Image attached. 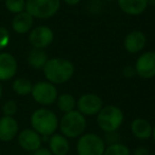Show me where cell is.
<instances>
[{"mask_svg": "<svg viewBox=\"0 0 155 155\" xmlns=\"http://www.w3.org/2000/svg\"><path fill=\"white\" fill-rule=\"evenodd\" d=\"M34 17L27 11L18 13L12 20V29L17 34H26L33 29Z\"/></svg>", "mask_w": 155, "mask_h": 155, "instance_id": "15", "label": "cell"}, {"mask_svg": "<svg viewBox=\"0 0 155 155\" xmlns=\"http://www.w3.org/2000/svg\"><path fill=\"white\" fill-rule=\"evenodd\" d=\"M33 155H52L51 151L49 150V148H45V147H41L37 150H35L33 152Z\"/></svg>", "mask_w": 155, "mask_h": 155, "instance_id": "29", "label": "cell"}, {"mask_svg": "<svg viewBox=\"0 0 155 155\" xmlns=\"http://www.w3.org/2000/svg\"><path fill=\"white\" fill-rule=\"evenodd\" d=\"M2 95H3V87H2V85H1V83H0V100L2 98Z\"/></svg>", "mask_w": 155, "mask_h": 155, "instance_id": "31", "label": "cell"}, {"mask_svg": "<svg viewBox=\"0 0 155 155\" xmlns=\"http://www.w3.org/2000/svg\"><path fill=\"white\" fill-rule=\"evenodd\" d=\"M133 155H150V152H149L148 148H146L143 146H140L135 149Z\"/></svg>", "mask_w": 155, "mask_h": 155, "instance_id": "28", "label": "cell"}, {"mask_svg": "<svg viewBox=\"0 0 155 155\" xmlns=\"http://www.w3.org/2000/svg\"><path fill=\"white\" fill-rule=\"evenodd\" d=\"M81 0H64V2L66 3V5H77L78 3L80 2Z\"/></svg>", "mask_w": 155, "mask_h": 155, "instance_id": "30", "label": "cell"}, {"mask_svg": "<svg viewBox=\"0 0 155 155\" xmlns=\"http://www.w3.org/2000/svg\"><path fill=\"white\" fill-rule=\"evenodd\" d=\"M102 138H103V141L106 147L121 142L120 141V134L118 133V131L104 132V136Z\"/></svg>", "mask_w": 155, "mask_h": 155, "instance_id": "24", "label": "cell"}, {"mask_svg": "<svg viewBox=\"0 0 155 155\" xmlns=\"http://www.w3.org/2000/svg\"><path fill=\"white\" fill-rule=\"evenodd\" d=\"M10 41H11L10 31L5 27H0V51H2L9 46Z\"/></svg>", "mask_w": 155, "mask_h": 155, "instance_id": "26", "label": "cell"}, {"mask_svg": "<svg viewBox=\"0 0 155 155\" xmlns=\"http://www.w3.org/2000/svg\"><path fill=\"white\" fill-rule=\"evenodd\" d=\"M18 105L14 100H7L2 105V112L5 116L14 117V115L17 113Z\"/></svg>", "mask_w": 155, "mask_h": 155, "instance_id": "25", "label": "cell"}, {"mask_svg": "<svg viewBox=\"0 0 155 155\" xmlns=\"http://www.w3.org/2000/svg\"><path fill=\"white\" fill-rule=\"evenodd\" d=\"M7 10L12 14H18L26 11V0H5Z\"/></svg>", "mask_w": 155, "mask_h": 155, "instance_id": "23", "label": "cell"}, {"mask_svg": "<svg viewBox=\"0 0 155 155\" xmlns=\"http://www.w3.org/2000/svg\"><path fill=\"white\" fill-rule=\"evenodd\" d=\"M41 70L48 82L54 85H61L68 82L73 77L74 65L67 58H52L47 61Z\"/></svg>", "mask_w": 155, "mask_h": 155, "instance_id": "1", "label": "cell"}, {"mask_svg": "<svg viewBox=\"0 0 155 155\" xmlns=\"http://www.w3.org/2000/svg\"><path fill=\"white\" fill-rule=\"evenodd\" d=\"M17 141L22 150L33 153L35 150L41 147L43 138L36 131L31 127V129H24L18 133Z\"/></svg>", "mask_w": 155, "mask_h": 155, "instance_id": "11", "label": "cell"}, {"mask_svg": "<svg viewBox=\"0 0 155 155\" xmlns=\"http://www.w3.org/2000/svg\"><path fill=\"white\" fill-rule=\"evenodd\" d=\"M32 87V82L29 79L24 77L15 79L13 84H12V88H13L14 93L17 94L18 96H21V97H26L28 95H31Z\"/></svg>", "mask_w": 155, "mask_h": 155, "instance_id": "21", "label": "cell"}, {"mask_svg": "<svg viewBox=\"0 0 155 155\" xmlns=\"http://www.w3.org/2000/svg\"><path fill=\"white\" fill-rule=\"evenodd\" d=\"M105 1H114V0H105Z\"/></svg>", "mask_w": 155, "mask_h": 155, "instance_id": "34", "label": "cell"}, {"mask_svg": "<svg viewBox=\"0 0 155 155\" xmlns=\"http://www.w3.org/2000/svg\"><path fill=\"white\" fill-rule=\"evenodd\" d=\"M49 150L52 155H67L70 151L69 139L63 134H55L49 137Z\"/></svg>", "mask_w": 155, "mask_h": 155, "instance_id": "18", "label": "cell"}, {"mask_svg": "<svg viewBox=\"0 0 155 155\" xmlns=\"http://www.w3.org/2000/svg\"><path fill=\"white\" fill-rule=\"evenodd\" d=\"M105 148L103 138L95 133H86L80 136L75 147L78 155H103Z\"/></svg>", "mask_w": 155, "mask_h": 155, "instance_id": "6", "label": "cell"}, {"mask_svg": "<svg viewBox=\"0 0 155 155\" xmlns=\"http://www.w3.org/2000/svg\"><path fill=\"white\" fill-rule=\"evenodd\" d=\"M18 63L9 52H0V82L12 80L17 73Z\"/></svg>", "mask_w": 155, "mask_h": 155, "instance_id": "12", "label": "cell"}, {"mask_svg": "<svg viewBox=\"0 0 155 155\" xmlns=\"http://www.w3.org/2000/svg\"><path fill=\"white\" fill-rule=\"evenodd\" d=\"M122 75L127 79H130V78H133L136 75V71L134 66H125L124 68L122 69Z\"/></svg>", "mask_w": 155, "mask_h": 155, "instance_id": "27", "label": "cell"}, {"mask_svg": "<svg viewBox=\"0 0 155 155\" xmlns=\"http://www.w3.org/2000/svg\"><path fill=\"white\" fill-rule=\"evenodd\" d=\"M153 127L147 119L144 118H135L131 123V132L139 140H148L152 136Z\"/></svg>", "mask_w": 155, "mask_h": 155, "instance_id": "16", "label": "cell"}, {"mask_svg": "<svg viewBox=\"0 0 155 155\" xmlns=\"http://www.w3.org/2000/svg\"><path fill=\"white\" fill-rule=\"evenodd\" d=\"M58 121L55 113L46 107L37 108L32 113L30 118L32 129L41 136L43 140L55 133L58 127Z\"/></svg>", "mask_w": 155, "mask_h": 155, "instance_id": "2", "label": "cell"}, {"mask_svg": "<svg viewBox=\"0 0 155 155\" xmlns=\"http://www.w3.org/2000/svg\"><path fill=\"white\" fill-rule=\"evenodd\" d=\"M33 100L39 105L49 106L52 105L58 97V88L54 84L48 81H39L33 84L32 91H31Z\"/></svg>", "mask_w": 155, "mask_h": 155, "instance_id": "7", "label": "cell"}, {"mask_svg": "<svg viewBox=\"0 0 155 155\" xmlns=\"http://www.w3.org/2000/svg\"><path fill=\"white\" fill-rule=\"evenodd\" d=\"M147 45V36L139 30H134L127 33L123 41L124 49L131 54H137L143 50Z\"/></svg>", "mask_w": 155, "mask_h": 155, "instance_id": "13", "label": "cell"}, {"mask_svg": "<svg viewBox=\"0 0 155 155\" xmlns=\"http://www.w3.org/2000/svg\"><path fill=\"white\" fill-rule=\"evenodd\" d=\"M61 8V0H26V11L34 18L49 19Z\"/></svg>", "mask_w": 155, "mask_h": 155, "instance_id": "5", "label": "cell"}, {"mask_svg": "<svg viewBox=\"0 0 155 155\" xmlns=\"http://www.w3.org/2000/svg\"><path fill=\"white\" fill-rule=\"evenodd\" d=\"M19 133V124L14 117L3 116L0 118V140L9 142Z\"/></svg>", "mask_w": 155, "mask_h": 155, "instance_id": "14", "label": "cell"}, {"mask_svg": "<svg viewBox=\"0 0 155 155\" xmlns=\"http://www.w3.org/2000/svg\"><path fill=\"white\" fill-rule=\"evenodd\" d=\"M147 1H148V5H154L155 7V0H147Z\"/></svg>", "mask_w": 155, "mask_h": 155, "instance_id": "33", "label": "cell"}, {"mask_svg": "<svg viewBox=\"0 0 155 155\" xmlns=\"http://www.w3.org/2000/svg\"><path fill=\"white\" fill-rule=\"evenodd\" d=\"M56 105H58V108L63 114H66V113L75 110L77 100L74 99V97L72 95L65 93L62 94V95H58V99H56Z\"/></svg>", "mask_w": 155, "mask_h": 155, "instance_id": "20", "label": "cell"}, {"mask_svg": "<svg viewBox=\"0 0 155 155\" xmlns=\"http://www.w3.org/2000/svg\"><path fill=\"white\" fill-rule=\"evenodd\" d=\"M117 2L123 13L131 16L141 15L148 8L147 0H117Z\"/></svg>", "mask_w": 155, "mask_h": 155, "instance_id": "17", "label": "cell"}, {"mask_svg": "<svg viewBox=\"0 0 155 155\" xmlns=\"http://www.w3.org/2000/svg\"><path fill=\"white\" fill-rule=\"evenodd\" d=\"M48 60L49 58L44 49H37V48H32L27 56L28 64L34 69H43Z\"/></svg>", "mask_w": 155, "mask_h": 155, "instance_id": "19", "label": "cell"}, {"mask_svg": "<svg viewBox=\"0 0 155 155\" xmlns=\"http://www.w3.org/2000/svg\"><path fill=\"white\" fill-rule=\"evenodd\" d=\"M29 43L33 48L46 49L54 41V32L50 27L37 26L29 33Z\"/></svg>", "mask_w": 155, "mask_h": 155, "instance_id": "8", "label": "cell"}, {"mask_svg": "<svg viewBox=\"0 0 155 155\" xmlns=\"http://www.w3.org/2000/svg\"><path fill=\"white\" fill-rule=\"evenodd\" d=\"M124 120V115L120 107L106 105L97 114V125L103 132L118 131Z\"/></svg>", "mask_w": 155, "mask_h": 155, "instance_id": "4", "label": "cell"}, {"mask_svg": "<svg viewBox=\"0 0 155 155\" xmlns=\"http://www.w3.org/2000/svg\"><path fill=\"white\" fill-rule=\"evenodd\" d=\"M86 117L81 114L78 110L64 114L61 120L58 121L61 134H63L68 139H74L82 136L86 130Z\"/></svg>", "mask_w": 155, "mask_h": 155, "instance_id": "3", "label": "cell"}, {"mask_svg": "<svg viewBox=\"0 0 155 155\" xmlns=\"http://www.w3.org/2000/svg\"><path fill=\"white\" fill-rule=\"evenodd\" d=\"M134 68L136 75L143 79L150 80L155 77V51H147L138 56Z\"/></svg>", "mask_w": 155, "mask_h": 155, "instance_id": "9", "label": "cell"}, {"mask_svg": "<svg viewBox=\"0 0 155 155\" xmlns=\"http://www.w3.org/2000/svg\"><path fill=\"white\" fill-rule=\"evenodd\" d=\"M102 107H103V101L99 96L94 93L84 94L77 101L78 110L85 117L97 116Z\"/></svg>", "mask_w": 155, "mask_h": 155, "instance_id": "10", "label": "cell"}, {"mask_svg": "<svg viewBox=\"0 0 155 155\" xmlns=\"http://www.w3.org/2000/svg\"><path fill=\"white\" fill-rule=\"evenodd\" d=\"M151 138H153V140L155 141V125L153 127V129H152V136H151Z\"/></svg>", "mask_w": 155, "mask_h": 155, "instance_id": "32", "label": "cell"}, {"mask_svg": "<svg viewBox=\"0 0 155 155\" xmlns=\"http://www.w3.org/2000/svg\"><path fill=\"white\" fill-rule=\"evenodd\" d=\"M0 155H1V148H0Z\"/></svg>", "mask_w": 155, "mask_h": 155, "instance_id": "35", "label": "cell"}, {"mask_svg": "<svg viewBox=\"0 0 155 155\" xmlns=\"http://www.w3.org/2000/svg\"><path fill=\"white\" fill-rule=\"evenodd\" d=\"M103 155H131V151L127 148V146L123 144L122 142H119V143L106 147Z\"/></svg>", "mask_w": 155, "mask_h": 155, "instance_id": "22", "label": "cell"}]
</instances>
